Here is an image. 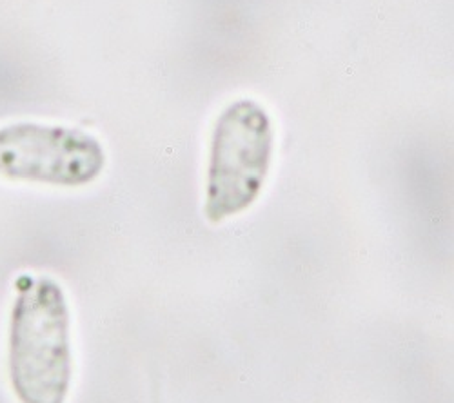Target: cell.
<instances>
[{"label":"cell","instance_id":"obj_1","mask_svg":"<svg viewBox=\"0 0 454 403\" xmlns=\"http://www.w3.org/2000/svg\"><path fill=\"white\" fill-rule=\"evenodd\" d=\"M8 374L22 403H64L73 380L71 310L62 285L22 275L9 312Z\"/></svg>","mask_w":454,"mask_h":403},{"label":"cell","instance_id":"obj_2","mask_svg":"<svg viewBox=\"0 0 454 403\" xmlns=\"http://www.w3.org/2000/svg\"><path fill=\"white\" fill-rule=\"evenodd\" d=\"M275 155L267 109L238 98L214 122L209 146L204 214L211 223L238 216L260 198Z\"/></svg>","mask_w":454,"mask_h":403},{"label":"cell","instance_id":"obj_3","mask_svg":"<svg viewBox=\"0 0 454 403\" xmlns=\"http://www.w3.org/2000/svg\"><path fill=\"white\" fill-rule=\"evenodd\" d=\"M104 165L102 144L82 129L35 122L0 127V176L8 180L82 187Z\"/></svg>","mask_w":454,"mask_h":403}]
</instances>
